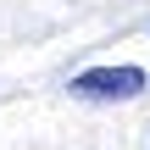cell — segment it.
<instances>
[{
  "label": "cell",
  "mask_w": 150,
  "mask_h": 150,
  "mask_svg": "<svg viewBox=\"0 0 150 150\" xmlns=\"http://www.w3.org/2000/svg\"><path fill=\"white\" fill-rule=\"evenodd\" d=\"M145 83H150L145 67H89V72H78L67 89L83 95V100H134Z\"/></svg>",
  "instance_id": "cell-1"
}]
</instances>
